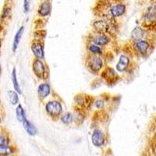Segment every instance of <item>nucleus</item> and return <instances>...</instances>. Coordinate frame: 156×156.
<instances>
[{
    "instance_id": "nucleus-1",
    "label": "nucleus",
    "mask_w": 156,
    "mask_h": 156,
    "mask_svg": "<svg viewBox=\"0 0 156 156\" xmlns=\"http://www.w3.org/2000/svg\"><path fill=\"white\" fill-rule=\"evenodd\" d=\"M45 112L47 115L51 117V119L57 120L62 116V105L60 101L57 100H51L45 104Z\"/></svg>"
},
{
    "instance_id": "nucleus-2",
    "label": "nucleus",
    "mask_w": 156,
    "mask_h": 156,
    "mask_svg": "<svg viewBox=\"0 0 156 156\" xmlns=\"http://www.w3.org/2000/svg\"><path fill=\"white\" fill-rule=\"evenodd\" d=\"M86 65L91 73H98L104 67V62L100 55H88L86 59Z\"/></svg>"
},
{
    "instance_id": "nucleus-3",
    "label": "nucleus",
    "mask_w": 156,
    "mask_h": 156,
    "mask_svg": "<svg viewBox=\"0 0 156 156\" xmlns=\"http://www.w3.org/2000/svg\"><path fill=\"white\" fill-rule=\"evenodd\" d=\"M151 44L150 40L147 39H141V40H136L132 41V48L134 50L136 54L145 56L148 55L150 49H151Z\"/></svg>"
},
{
    "instance_id": "nucleus-4",
    "label": "nucleus",
    "mask_w": 156,
    "mask_h": 156,
    "mask_svg": "<svg viewBox=\"0 0 156 156\" xmlns=\"http://www.w3.org/2000/svg\"><path fill=\"white\" fill-rule=\"evenodd\" d=\"M32 70L34 72L36 77L41 80H46V75L48 76V72L47 71L46 65L43 62V61L40 58H34L32 62Z\"/></svg>"
},
{
    "instance_id": "nucleus-5",
    "label": "nucleus",
    "mask_w": 156,
    "mask_h": 156,
    "mask_svg": "<svg viewBox=\"0 0 156 156\" xmlns=\"http://www.w3.org/2000/svg\"><path fill=\"white\" fill-rule=\"evenodd\" d=\"M94 99L92 96L86 94H78L75 96L74 101L76 106L82 109H87L94 102Z\"/></svg>"
},
{
    "instance_id": "nucleus-6",
    "label": "nucleus",
    "mask_w": 156,
    "mask_h": 156,
    "mask_svg": "<svg viewBox=\"0 0 156 156\" xmlns=\"http://www.w3.org/2000/svg\"><path fill=\"white\" fill-rule=\"evenodd\" d=\"M112 24L107 20H98L93 23V29L98 34H108L112 30Z\"/></svg>"
},
{
    "instance_id": "nucleus-7",
    "label": "nucleus",
    "mask_w": 156,
    "mask_h": 156,
    "mask_svg": "<svg viewBox=\"0 0 156 156\" xmlns=\"http://www.w3.org/2000/svg\"><path fill=\"white\" fill-rule=\"evenodd\" d=\"M156 7L151 5L146 11L144 17V29H150L156 23ZM143 23V24H144Z\"/></svg>"
},
{
    "instance_id": "nucleus-8",
    "label": "nucleus",
    "mask_w": 156,
    "mask_h": 156,
    "mask_svg": "<svg viewBox=\"0 0 156 156\" xmlns=\"http://www.w3.org/2000/svg\"><path fill=\"white\" fill-rule=\"evenodd\" d=\"M90 43L97 44L100 47L106 46L112 41V38L109 36V34H98V33L90 35Z\"/></svg>"
},
{
    "instance_id": "nucleus-9",
    "label": "nucleus",
    "mask_w": 156,
    "mask_h": 156,
    "mask_svg": "<svg viewBox=\"0 0 156 156\" xmlns=\"http://www.w3.org/2000/svg\"><path fill=\"white\" fill-rule=\"evenodd\" d=\"M30 48H31L32 52H33L36 58H40V59L44 58V44L41 40H39V39L34 40L31 43Z\"/></svg>"
},
{
    "instance_id": "nucleus-10",
    "label": "nucleus",
    "mask_w": 156,
    "mask_h": 156,
    "mask_svg": "<svg viewBox=\"0 0 156 156\" xmlns=\"http://www.w3.org/2000/svg\"><path fill=\"white\" fill-rule=\"evenodd\" d=\"M101 76L104 80H105L107 83H110V84L116 83L119 78V75L117 74L116 72L111 67L105 68L102 71Z\"/></svg>"
},
{
    "instance_id": "nucleus-11",
    "label": "nucleus",
    "mask_w": 156,
    "mask_h": 156,
    "mask_svg": "<svg viewBox=\"0 0 156 156\" xmlns=\"http://www.w3.org/2000/svg\"><path fill=\"white\" fill-rule=\"evenodd\" d=\"M91 141H92V144L96 147H101L105 144V134L101 129H95L93 131L92 136H91Z\"/></svg>"
},
{
    "instance_id": "nucleus-12",
    "label": "nucleus",
    "mask_w": 156,
    "mask_h": 156,
    "mask_svg": "<svg viewBox=\"0 0 156 156\" xmlns=\"http://www.w3.org/2000/svg\"><path fill=\"white\" fill-rule=\"evenodd\" d=\"M148 34L149 33L146 29L142 28L140 27H136L131 32V39L133 41L141 40V39L150 40V37L148 36Z\"/></svg>"
},
{
    "instance_id": "nucleus-13",
    "label": "nucleus",
    "mask_w": 156,
    "mask_h": 156,
    "mask_svg": "<svg viewBox=\"0 0 156 156\" xmlns=\"http://www.w3.org/2000/svg\"><path fill=\"white\" fill-rule=\"evenodd\" d=\"M130 59L126 55H121L116 64V69L119 73H124L129 68Z\"/></svg>"
},
{
    "instance_id": "nucleus-14",
    "label": "nucleus",
    "mask_w": 156,
    "mask_h": 156,
    "mask_svg": "<svg viewBox=\"0 0 156 156\" xmlns=\"http://www.w3.org/2000/svg\"><path fill=\"white\" fill-rule=\"evenodd\" d=\"M126 5L123 3H117L109 9V16L112 18L119 17L126 12Z\"/></svg>"
},
{
    "instance_id": "nucleus-15",
    "label": "nucleus",
    "mask_w": 156,
    "mask_h": 156,
    "mask_svg": "<svg viewBox=\"0 0 156 156\" xmlns=\"http://www.w3.org/2000/svg\"><path fill=\"white\" fill-rule=\"evenodd\" d=\"M37 97L40 101H43L44 99H45L51 93V87H50L49 83H42L39 84V86L37 87Z\"/></svg>"
},
{
    "instance_id": "nucleus-16",
    "label": "nucleus",
    "mask_w": 156,
    "mask_h": 156,
    "mask_svg": "<svg viewBox=\"0 0 156 156\" xmlns=\"http://www.w3.org/2000/svg\"><path fill=\"white\" fill-rule=\"evenodd\" d=\"M51 12V3L48 1H44L41 2L37 10V13L40 16L45 17L48 16Z\"/></svg>"
},
{
    "instance_id": "nucleus-17",
    "label": "nucleus",
    "mask_w": 156,
    "mask_h": 156,
    "mask_svg": "<svg viewBox=\"0 0 156 156\" xmlns=\"http://www.w3.org/2000/svg\"><path fill=\"white\" fill-rule=\"evenodd\" d=\"M22 123H23V127H24L25 130L27 131V133H28L29 135H30V136H34V135L37 134V129H36L35 126H34V124L31 123V122L27 119V117L23 119Z\"/></svg>"
},
{
    "instance_id": "nucleus-18",
    "label": "nucleus",
    "mask_w": 156,
    "mask_h": 156,
    "mask_svg": "<svg viewBox=\"0 0 156 156\" xmlns=\"http://www.w3.org/2000/svg\"><path fill=\"white\" fill-rule=\"evenodd\" d=\"M23 31H24V27L22 26L19 28V30H17V32L15 34L14 39H13V42H12V51H16L17 49L18 46H19L20 41L21 40V37L23 36Z\"/></svg>"
},
{
    "instance_id": "nucleus-19",
    "label": "nucleus",
    "mask_w": 156,
    "mask_h": 156,
    "mask_svg": "<svg viewBox=\"0 0 156 156\" xmlns=\"http://www.w3.org/2000/svg\"><path fill=\"white\" fill-rule=\"evenodd\" d=\"M87 51L89 52V55H102L103 50L102 47H100L98 45L93 43H90L87 46Z\"/></svg>"
},
{
    "instance_id": "nucleus-20",
    "label": "nucleus",
    "mask_w": 156,
    "mask_h": 156,
    "mask_svg": "<svg viewBox=\"0 0 156 156\" xmlns=\"http://www.w3.org/2000/svg\"><path fill=\"white\" fill-rule=\"evenodd\" d=\"M11 79H12V84H13V87L15 89V91L18 93L19 94H21V89L20 87L19 82L17 80V76H16V71L15 68H13L12 71V74H11Z\"/></svg>"
},
{
    "instance_id": "nucleus-21",
    "label": "nucleus",
    "mask_w": 156,
    "mask_h": 156,
    "mask_svg": "<svg viewBox=\"0 0 156 156\" xmlns=\"http://www.w3.org/2000/svg\"><path fill=\"white\" fill-rule=\"evenodd\" d=\"M16 119H17V120L20 122H23V119L26 118V114H25L24 109H23V108L22 107L21 105H17V107H16Z\"/></svg>"
},
{
    "instance_id": "nucleus-22",
    "label": "nucleus",
    "mask_w": 156,
    "mask_h": 156,
    "mask_svg": "<svg viewBox=\"0 0 156 156\" xmlns=\"http://www.w3.org/2000/svg\"><path fill=\"white\" fill-rule=\"evenodd\" d=\"M60 119L63 124L69 125L74 120V115L70 112H66L60 117Z\"/></svg>"
},
{
    "instance_id": "nucleus-23",
    "label": "nucleus",
    "mask_w": 156,
    "mask_h": 156,
    "mask_svg": "<svg viewBox=\"0 0 156 156\" xmlns=\"http://www.w3.org/2000/svg\"><path fill=\"white\" fill-rule=\"evenodd\" d=\"M8 95H9V99L10 101L11 104L12 105H17L19 102V98H18V93L14 90H9L8 92Z\"/></svg>"
},
{
    "instance_id": "nucleus-24",
    "label": "nucleus",
    "mask_w": 156,
    "mask_h": 156,
    "mask_svg": "<svg viewBox=\"0 0 156 156\" xmlns=\"http://www.w3.org/2000/svg\"><path fill=\"white\" fill-rule=\"evenodd\" d=\"M13 153V149L10 146L5 147H0V154L1 156H8Z\"/></svg>"
},
{
    "instance_id": "nucleus-25",
    "label": "nucleus",
    "mask_w": 156,
    "mask_h": 156,
    "mask_svg": "<svg viewBox=\"0 0 156 156\" xmlns=\"http://www.w3.org/2000/svg\"><path fill=\"white\" fill-rule=\"evenodd\" d=\"M9 146V140L6 135H4L3 133L1 134L0 136V147H5Z\"/></svg>"
},
{
    "instance_id": "nucleus-26",
    "label": "nucleus",
    "mask_w": 156,
    "mask_h": 156,
    "mask_svg": "<svg viewBox=\"0 0 156 156\" xmlns=\"http://www.w3.org/2000/svg\"><path fill=\"white\" fill-rule=\"evenodd\" d=\"M11 15V7L9 6H5L2 12V20H6L8 17H9Z\"/></svg>"
},
{
    "instance_id": "nucleus-27",
    "label": "nucleus",
    "mask_w": 156,
    "mask_h": 156,
    "mask_svg": "<svg viewBox=\"0 0 156 156\" xmlns=\"http://www.w3.org/2000/svg\"><path fill=\"white\" fill-rule=\"evenodd\" d=\"M94 103V107L97 108L98 109H101V108H104V106H105V101L101 99L96 100Z\"/></svg>"
},
{
    "instance_id": "nucleus-28",
    "label": "nucleus",
    "mask_w": 156,
    "mask_h": 156,
    "mask_svg": "<svg viewBox=\"0 0 156 156\" xmlns=\"http://www.w3.org/2000/svg\"><path fill=\"white\" fill-rule=\"evenodd\" d=\"M30 10V0H23V11L25 13Z\"/></svg>"
},
{
    "instance_id": "nucleus-29",
    "label": "nucleus",
    "mask_w": 156,
    "mask_h": 156,
    "mask_svg": "<svg viewBox=\"0 0 156 156\" xmlns=\"http://www.w3.org/2000/svg\"><path fill=\"white\" fill-rule=\"evenodd\" d=\"M155 149H156V143H155Z\"/></svg>"
}]
</instances>
